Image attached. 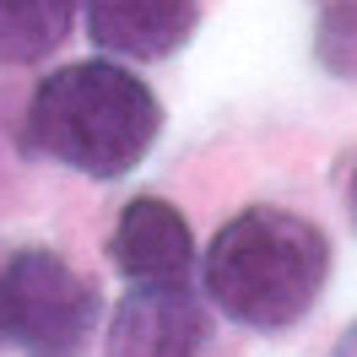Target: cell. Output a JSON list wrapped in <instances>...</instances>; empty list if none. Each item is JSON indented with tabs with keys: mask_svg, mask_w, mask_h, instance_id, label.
<instances>
[{
	"mask_svg": "<svg viewBox=\"0 0 357 357\" xmlns=\"http://www.w3.org/2000/svg\"><path fill=\"white\" fill-rule=\"evenodd\" d=\"M109 255L130 282H184L195 266V238L178 206L157 195H135L114 222Z\"/></svg>",
	"mask_w": 357,
	"mask_h": 357,
	"instance_id": "obj_5",
	"label": "cell"
},
{
	"mask_svg": "<svg viewBox=\"0 0 357 357\" xmlns=\"http://www.w3.org/2000/svg\"><path fill=\"white\" fill-rule=\"evenodd\" d=\"M314 60L331 70L335 82H357V0H319Z\"/></svg>",
	"mask_w": 357,
	"mask_h": 357,
	"instance_id": "obj_8",
	"label": "cell"
},
{
	"mask_svg": "<svg viewBox=\"0 0 357 357\" xmlns=\"http://www.w3.org/2000/svg\"><path fill=\"white\" fill-rule=\"evenodd\" d=\"M206 298L249 331H292L319 303L331 276V238L325 227L282 211V206H249L233 222L217 227V238L201 260Z\"/></svg>",
	"mask_w": 357,
	"mask_h": 357,
	"instance_id": "obj_1",
	"label": "cell"
},
{
	"mask_svg": "<svg viewBox=\"0 0 357 357\" xmlns=\"http://www.w3.org/2000/svg\"><path fill=\"white\" fill-rule=\"evenodd\" d=\"M331 357H357V325H347V331L335 335V347H331Z\"/></svg>",
	"mask_w": 357,
	"mask_h": 357,
	"instance_id": "obj_9",
	"label": "cell"
},
{
	"mask_svg": "<svg viewBox=\"0 0 357 357\" xmlns=\"http://www.w3.org/2000/svg\"><path fill=\"white\" fill-rule=\"evenodd\" d=\"M347 211H352V222H357V168H352V178H347Z\"/></svg>",
	"mask_w": 357,
	"mask_h": 357,
	"instance_id": "obj_10",
	"label": "cell"
},
{
	"mask_svg": "<svg viewBox=\"0 0 357 357\" xmlns=\"http://www.w3.org/2000/svg\"><path fill=\"white\" fill-rule=\"evenodd\" d=\"M206 331L201 298L184 282H130L109 319V357H195Z\"/></svg>",
	"mask_w": 357,
	"mask_h": 357,
	"instance_id": "obj_4",
	"label": "cell"
},
{
	"mask_svg": "<svg viewBox=\"0 0 357 357\" xmlns=\"http://www.w3.org/2000/svg\"><path fill=\"white\" fill-rule=\"evenodd\" d=\"M201 0H87V33L103 54L168 60L190 44Z\"/></svg>",
	"mask_w": 357,
	"mask_h": 357,
	"instance_id": "obj_6",
	"label": "cell"
},
{
	"mask_svg": "<svg viewBox=\"0 0 357 357\" xmlns=\"http://www.w3.org/2000/svg\"><path fill=\"white\" fill-rule=\"evenodd\" d=\"M98 309V287L54 249H17L0 260V341L27 357H82Z\"/></svg>",
	"mask_w": 357,
	"mask_h": 357,
	"instance_id": "obj_3",
	"label": "cell"
},
{
	"mask_svg": "<svg viewBox=\"0 0 357 357\" xmlns=\"http://www.w3.org/2000/svg\"><path fill=\"white\" fill-rule=\"evenodd\" d=\"M157 130H162L157 92L135 70L109 60H76L38 82L22 146L87 178H119L152 152Z\"/></svg>",
	"mask_w": 357,
	"mask_h": 357,
	"instance_id": "obj_2",
	"label": "cell"
},
{
	"mask_svg": "<svg viewBox=\"0 0 357 357\" xmlns=\"http://www.w3.org/2000/svg\"><path fill=\"white\" fill-rule=\"evenodd\" d=\"M0 260H6V255H0Z\"/></svg>",
	"mask_w": 357,
	"mask_h": 357,
	"instance_id": "obj_11",
	"label": "cell"
},
{
	"mask_svg": "<svg viewBox=\"0 0 357 357\" xmlns=\"http://www.w3.org/2000/svg\"><path fill=\"white\" fill-rule=\"evenodd\" d=\"M76 0H0V66H38L66 44Z\"/></svg>",
	"mask_w": 357,
	"mask_h": 357,
	"instance_id": "obj_7",
	"label": "cell"
}]
</instances>
